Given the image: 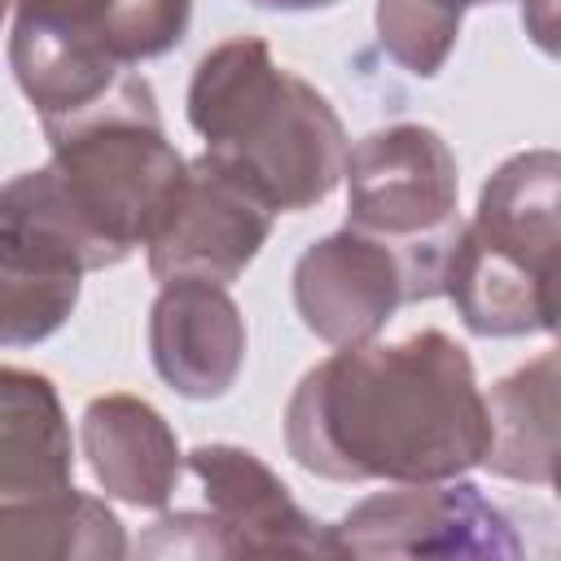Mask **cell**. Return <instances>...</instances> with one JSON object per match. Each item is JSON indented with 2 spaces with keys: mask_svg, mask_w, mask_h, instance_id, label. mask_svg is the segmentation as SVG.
<instances>
[{
  "mask_svg": "<svg viewBox=\"0 0 561 561\" xmlns=\"http://www.w3.org/2000/svg\"><path fill=\"white\" fill-rule=\"evenodd\" d=\"M522 22L539 39V48L552 53V0H522Z\"/></svg>",
  "mask_w": 561,
  "mask_h": 561,
  "instance_id": "obj_20",
  "label": "cell"
},
{
  "mask_svg": "<svg viewBox=\"0 0 561 561\" xmlns=\"http://www.w3.org/2000/svg\"><path fill=\"white\" fill-rule=\"evenodd\" d=\"M289 456L329 482H438L482 465L486 403L443 329L355 342L302 373L285 403Z\"/></svg>",
  "mask_w": 561,
  "mask_h": 561,
  "instance_id": "obj_1",
  "label": "cell"
},
{
  "mask_svg": "<svg viewBox=\"0 0 561 561\" xmlns=\"http://www.w3.org/2000/svg\"><path fill=\"white\" fill-rule=\"evenodd\" d=\"M13 4H18V0H13ZM79 4H101V0H79Z\"/></svg>",
  "mask_w": 561,
  "mask_h": 561,
  "instance_id": "obj_24",
  "label": "cell"
},
{
  "mask_svg": "<svg viewBox=\"0 0 561 561\" xmlns=\"http://www.w3.org/2000/svg\"><path fill=\"white\" fill-rule=\"evenodd\" d=\"M272 202L232 167L202 153L184 167V180L149 237L153 280H210L232 285L263 241L272 237Z\"/></svg>",
  "mask_w": 561,
  "mask_h": 561,
  "instance_id": "obj_8",
  "label": "cell"
},
{
  "mask_svg": "<svg viewBox=\"0 0 561 561\" xmlns=\"http://www.w3.org/2000/svg\"><path fill=\"white\" fill-rule=\"evenodd\" d=\"M188 473L202 482L206 513L228 557H333L329 530L302 513L289 486L250 447L202 443L188 451Z\"/></svg>",
  "mask_w": 561,
  "mask_h": 561,
  "instance_id": "obj_11",
  "label": "cell"
},
{
  "mask_svg": "<svg viewBox=\"0 0 561 561\" xmlns=\"http://www.w3.org/2000/svg\"><path fill=\"white\" fill-rule=\"evenodd\" d=\"M140 552H149V557H228V543L215 530L210 513H167L140 539Z\"/></svg>",
  "mask_w": 561,
  "mask_h": 561,
  "instance_id": "obj_19",
  "label": "cell"
},
{
  "mask_svg": "<svg viewBox=\"0 0 561 561\" xmlns=\"http://www.w3.org/2000/svg\"><path fill=\"white\" fill-rule=\"evenodd\" d=\"M44 136L53 145L48 171L92 250V267H114L149 245L188 167L162 131L149 79L123 70L96 105L44 123Z\"/></svg>",
  "mask_w": 561,
  "mask_h": 561,
  "instance_id": "obj_3",
  "label": "cell"
},
{
  "mask_svg": "<svg viewBox=\"0 0 561 561\" xmlns=\"http://www.w3.org/2000/svg\"><path fill=\"white\" fill-rule=\"evenodd\" d=\"M346 224L403 259L408 302L443 294L460 232V171L451 145L425 123H390L346 149Z\"/></svg>",
  "mask_w": 561,
  "mask_h": 561,
  "instance_id": "obj_5",
  "label": "cell"
},
{
  "mask_svg": "<svg viewBox=\"0 0 561 561\" xmlns=\"http://www.w3.org/2000/svg\"><path fill=\"white\" fill-rule=\"evenodd\" d=\"M377 44L408 75H438L456 48L465 9L451 0H377Z\"/></svg>",
  "mask_w": 561,
  "mask_h": 561,
  "instance_id": "obj_17",
  "label": "cell"
},
{
  "mask_svg": "<svg viewBox=\"0 0 561 561\" xmlns=\"http://www.w3.org/2000/svg\"><path fill=\"white\" fill-rule=\"evenodd\" d=\"M486 403V451L482 465L495 478L552 486L557 482V355L522 364L500 377Z\"/></svg>",
  "mask_w": 561,
  "mask_h": 561,
  "instance_id": "obj_15",
  "label": "cell"
},
{
  "mask_svg": "<svg viewBox=\"0 0 561 561\" xmlns=\"http://www.w3.org/2000/svg\"><path fill=\"white\" fill-rule=\"evenodd\" d=\"M96 22L114 61L136 66L171 53L188 35L193 0H105Z\"/></svg>",
  "mask_w": 561,
  "mask_h": 561,
  "instance_id": "obj_18",
  "label": "cell"
},
{
  "mask_svg": "<svg viewBox=\"0 0 561 561\" xmlns=\"http://www.w3.org/2000/svg\"><path fill=\"white\" fill-rule=\"evenodd\" d=\"M259 9H280V13H307V9H329L337 0H250Z\"/></svg>",
  "mask_w": 561,
  "mask_h": 561,
  "instance_id": "obj_21",
  "label": "cell"
},
{
  "mask_svg": "<svg viewBox=\"0 0 561 561\" xmlns=\"http://www.w3.org/2000/svg\"><path fill=\"white\" fill-rule=\"evenodd\" d=\"M188 123L206 140V153L245 175L276 215L324 202L351 149L329 96L276 66L259 35L224 39L197 61Z\"/></svg>",
  "mask_w": 561,
  "mask_h": 561,
  "instance_id": "obj_2",
  "label": "cell"
},
{
  "mask_svg": "<svg viewBox=\"0 0 561 561\" xmlns=\"http://www.w3.org/2000/svg\"><path fill=\"white\" fill-rule=\"evenodd\" d=\"M92 250L48 167L0 184V346L53 337L75 302Z\"/></svg>",
  "mask_w": 561,
  "mask_h": 561,
  "instance_id": "obj_6",
  "label": "cell"
},
{
  "mask_svg": "<svg viewBox=\"0 0 561 561\" xmlns=\"http://www.w3.org/2000/svg\"><path fill=\"white\" fill-rule=\"evenodd\" d=\"M75 486V443L57 386L0 364V500Z\"/></svg>",
  "mask_w": 561,
  "mask_h": 561,
  "instance_id": "obj_14",
  "label": "cell"
},
{
  "mask_svg": "<svg viewBox=\"0 0 561 561\" xmlns=\"http://www.w3.org/2000/svg\"><path fill=\"white\" fill-rule=\"evenodd\" d=\"M557 149L513 153L491 171L478 210L460 224L443 267V294L478 337L552 333L557 259Z\"/></svg>",
  "mask_w": 561,
  "mask_h": 561,
  "instance_id": "obj_4",
  "label": "cell"
},
{
  "mask_svg": "<svg viewBox=\"0 0 561 561\" xmlns=\"http://www.w3.org/2000/svg\"><path fill=\"white\" fill-rule=\"evenodd\" d=\"M0 557L118 561L127 557V535L105 500L61 486L48 495L0 500Z\"/></svg>",
  "mask_w": 561,
  "mask_h": 561,
  "instance_id": "obj_16",
  "label": "cell"
},
{
  "mask_svg": "<svg viewBox=\"0 0 561 561\" xmlns=\"http://www.w3.org/2000/svg\"><path fill=\"white\" fill-rule=\"evenodd\" d=\"M105 4V0H101ZM101 4L79 0H18L9 66L39 123H61L96 105L127 66L114 61L101 35Z\"/></svg>",
  "mask_w": 561,
  "mask_h": 561,
  "instance_id": "obj_9",
  "label": "cell"
},
{
  "mask_svg": "<svg viewBox=\"0 0 561 561\" xmlns=\"http://www.w3.org/2000/svg\"><path fill=\"white\" fill-rule=\"evenodd\" d=\"M333 557H386V561H460L522 557L513 522L465 478L399 482L359 500L342 522L324 526Z\"/></svg>",
  "mask_w": 561,
  "mask_h": 561,
  "instance_id": "obj_7",
  "label": "cell"
},
{
  "mask_svg": "<svg viewBox=\"0 0 561 561\" xmlns=\"http://www.w3.org/2000/svg\"><path fill=\"white\" fill-rule=\"evenodd\" d=\"M403 302V259L351 224L307 245L294 263V307L302 324L329 346L377 337Z\"/></svg>",
  "mask_w": 561,
  "mask_h": 561,
  "instance_id": "obj_10",
  "label": "cell"
},
{
  "mask_svg": "<svg viewBox=\"0 0 561 561\" xmlns=\"http://www.w3.org/2000/svg\"><path fill=\"white\" fill-rule=\"evenodd\" d=\"M149 355L158 377L184 399H219L245 364V320L228 285L162 280L149 307Z\"/></svg>",
  "mask_w": 561,
  "mask_h": 561,
  "instance_id": "obj_12",
  "label": "cell"
},
{
  "mask_svg": "<svg viewBox=\"0 0 561 561\" xmlns=\"http://www.w3.org/2000/svg\"><path fill=\"white\" fill-rule=\"evenodd\" d=\"M451 4H460V9H469V4H491V0H451Z\"/></svg>",
  "mask_w": 561,
  "mask_h": 561,
  "instance_id": "obj_23",
  "label": "cell"
},
{
  "mask_svg": "<svg viewBox=\"0 0 561 561\" xmlns=\"http://www.w3.org/2000/svg\"><path fill=\"white\" fill-rule=\"evenodd\" d=\"M79 443L105 495L131 508H167L180 482V443L167 416L136 394H96L83 408Z\"/></svg>",
  "mask_w": 561,
  "mask_h": 561,
  "instance_id": "obj_13",
  "label": "cell"
},
{
  "mask_svg": "<svg viewBox=\"0 0 561 561\" xmlns=\"http://www.w3.org/2000/svg\"><path fill=\"white\" fill-rule=\"evenodd\" d=\"M9 9H13V0H0V26H4V18H9Z\"/></svg>",
  "mask_w": 561,
  "mask_h": 561,
  "instance_id": "obj_22",
  "label": "cell"
}]
</instances>
